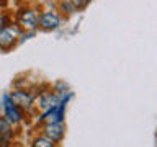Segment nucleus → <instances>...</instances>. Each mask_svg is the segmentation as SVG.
<instances>
[{
	"instance_id": "6e6552de",
	"label": "nucleus",
	"mask_w": 157,
	"mask_h": 147,
	"mask_svg": "<svg viewBox=\"0 0 157 147\" xmlns=\"http://www.w3.org/2000/svg\"><path fill=\"white\" fill-rule=\"evenodd\" d=\"M10 100H12L18 108H28L33 103V95H29L28 92L18 90V92H13L12 95H10Z\"/></svg>"
},
{
	"instance_id": "423d86ee",
	"label": "nucleus",
	"mask_w": 157,
	"mask_h": 147,
	"mask_svg": "<svg viewBox=\"0 0 157 147\" xmlns=\"http://www.w3.org/2000/svg\"><path fill=\"white\" fill-rule=\"evenodd\" d=\"M64 132H66V129H64L62 123H48L46 127H44V134H46V137L54 141V142L61 141L64 137Z\"/></svg>"
},
{
	"instance_id": "39448f33",
	"label": "nucleus",
	"mask_w": 157,
	"mask_h": 147,
	"mask_svg": "<svg viewBox=\"0 0 157 147\" xmlns=\"http://www.w3.org/2000/svg\"><path fill=\"white\" fill-rule=\"evenodd\" d=\"M64 108H66V105H64V103H59L57 106L44 111V115L39 118V119L46 121V123H62V119H64Z\"/></svg>"
},
{
	"instance_id": "20e7f679",
	"label": "nucleus",
	"mask_w": 157,
	"mask_h": 147,
	"mask_svg": "<svg viewBox=\"0 0 157 147\" xmlns=\"http://www.w3.org/2000/svg\"><path fill=\"white\" fill-rule=\"evenodd\" d=\"M18 21L25 29L34 31L38 28V13L34 10H25V12L18 15Z\"/></svg>"
},
{
	"instance_id": "f257e3e1",
	"label": "nucleus",
	"mask_w": 157,
	"mask_h": 147,
	"mask_svg": "<svg viewBox=\"0 0 157 147\" xmlns=\"http://www.w3.org/2000/svg\"><path fill=\"white\" fill-rule=\"evenodd\" d=\"M3 111H5V119L10 124H18L23 119V115L20 111V108L10 100V95H3Z\"/></svg>"
},
{
	"instance_id": "f8f14e48",
	"label": "nucleus",
	"mask_w": 157,
	"mask_h": 147,
	"mask_svg": "<svg viewBox=\"0 0 157 147\" xmlns=\"http://www.w3.org/2000/svg\"><path fill=\"white\" fill-rule=\"evenodd\" d=\"M61 8L64 10V12H67V13H74V12H75V8H74V5L71 3V0H62V2H61Z\"/></svg>"
},
{
	"instance_id": "0eeeda50",
	"label": "nucleus",
	"mask_w": 157,
	"mask_h": 147,
	"mask_svg": "<svg viewBox=\"0 0 157 147\" xmlns=\"http://www.w3.org/2000/svg\"><path fill=\"white\" fill-rule=\"evenodd\" d=\"M59 103H61V98L57 96V93H44V95H41V98L38 100V106L41 108L43 111H48V110H51V108L57 106Z\"/></svg>"
},
{
	"instance_id": "7ed1b4c3",
	"label": "nucleus",
	"mask_w": 157,
	"mask_h": 147,
	"mask_svg": "<svg viewBox=\"0 0 157 147\" xmlns=\"http://www.w3.org/2000/svg\"><path fill=\"white\" fill-rule=\"evenodd\" d=\"M38 24H41L43 29H48V31H52V29H57L59 24H61V18H59L57 13L54 12H44L38 17Z\"/></svg>"
},
{
	"instance_id": "9d476101",
	"label": "nucleus",
	"mask_w": 157,
	"mask_h": 147,
	"mask_svg": "<svg viewBox=\"0 0 157 147\" xmlns=\"http://www.w3.org/2000/svg\"><path fill=\"white\" fill-rule=\"evenodd\" d=\"M33 147H56V142L48 139V137L44 136V137H38V139L34 141Z\"/></svg>"
},
{
	"instance_id": "9b49d317",
	"label": "nucleus",
	"mask_w": 157,
	"mask_h": 147,
	"mask_svg": "<svg viewBox=\"0 0 157 147\" xmlns=\"http://www.w3.org/2000/svg\"><path fill=\"white\" fill-rule=\"evenodd\" d=\"M71 3L74 5L75 10H83L88 3H90V0H71Z\"/></svg>"
},
{
	"instance_id": "f03ea898",
	"label": "nucleus",
	"mask_w": 157,
	"mask_h": 147,
	"mask_svg": "<svg viewBox=\"0 0 157 147\" xmlns=\"http://www.w3.org/2000/svg\"><path fill=\"white\" fill-rule=\"evenodd\" d=\"M18 36H20L18 28L7 24V26L0 31V47H2V49H10L15 43H17Z\"/></svg>"
},
{
	"instance_id": "1a4fd4ad",
	"label": "nucleus",
	"mask_w": 157,
	"mask_h": 147,
	"mask_svg": "<svg viewBox=\"0 0 157 147\" xmlns=\"http://www.w3.org/2000/svg\"><path fill=\"white\" fill-rule=\"evenodd\" d=\"M12 137V127L5 118L0 116V139H10Z\"/></svg>"
}]
</instances>
